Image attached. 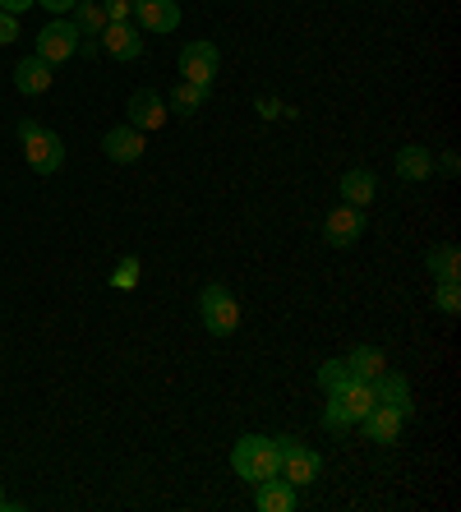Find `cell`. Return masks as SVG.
<instances>
[{
    "mask_svg": "<svg viewBox=\"0 0 461 512\" xmlns=\"http://www.w3.org/2000/svg\"><path fill=\"white\" fill-rule=\"evenodd\" d=\"M217 65H222V56H217L213 42H190V47L180 51V74H185V84L213 88Z\"/></svg>",
    "mask_w": 461,
    "mask_h": 512,
    "instance_id": "6",
    "label": "cell"
},
{
    "mask_svg": "<svg viewBox=\"0 0 461 512\" xmlns=\"http://www.w3.org/2000/svg\"><path fill=\"white\" fill-rule=\"evenodd\" d=\"M429 273H434L438 282H457V273H461L457 245H438V250H429Z\"/></svg>",
    "mask_w": 461,
    "mask_h": 512,
    "instance_id": "20",
    "label": "cell"
},
{
    "mask_svg": "<svg viewBox=\"0 0 461 512\" xmlns=\"http://www.w3.org/2000/svg\"><path fill=\"white\" fill-rule=\"evenodd\" d=\"M351 383V370H346V360H323V370H319V388L328 397H337Z\"/></svg>",
    "mask_w": 461,
    "mask_h": 512,
    "instance_id": "21",
    "label": "cell"
},
{
    "mask_svg": "<svg viewBox=\"0 0 461 512\" xmlns=\"http://www.w3.org/2000/svg\"><path fill=\"white\" fill-rule=\"evenodd\" d=\"M374 194H379V185H374V171H346V176H342V199L351 203V208H365Z\"/></svg>",
    "mask_w": 461,
    "mask_h": 512,
    "instance_id": "19",
    "label": "cell"
},
{
    "mask_svg": "<svg viewBox=\"0 0 461 512\" xmlns=\"http://www.w3.org/2000/svg\"><path fill=\"white\" fill-rule=\"evenodd\" d=\"M74 28H79V37L83 33H102V28H107V14H102V5H88V0H79V5H74Z\"/></svg>",
    "mask_w": 461,
    "mask_h": 512,
    "instance_id": "23",
    "label": "cell"
},
{
    "mask_svg": "<svg viewBox=\"0 0 461 512\" xmlns=\"http://www.w3.org/2000/svg\"><path fill=\"white\" fill-rule=\"evenodd\" d=\"M97 37H102V51L116 60H139V51H143V37L134 24H107Z\"/></svg>",
    "mask_w": 461,
    "mask_h": 512,
    "instance_id": "10",
    "label": "cell"
},
{
    "mask_svg": "<svg viewBox=\"0 0 461 512\" xmlns=\"http://www.w3.org/2000/svg\"><path fill=\"white\" fill-rule=\"evenodd\" d=\"M203 97H208V88H199V84H185V79H180V84H176V93H171V107H176L180 116H194V111L203 107Z\"/></svg>",
    "mask_w": 461,
    "mask_h": 512,
    "instance_id": "22",
    "label": "cell"
},
{
    "mask_svg": "<svg viewBox=\"0 0 461 512\" xmlns=\"http://www.w3.org/2000/svg\"><path fill=\"white\" fill-rule=\"evenodd\" d=\"M337 402L346 406V416H351V425H360V420L369 416V411H374V406H379V397H374V383H365V379H351L342 388V393H337Z\"/></svg>",
    "mask_w": 461,
    "mask_h": 512,
    "instance_id": "16",
    "label": "cell"
},
{
    "mask_svg": "<svg viewBox=\"0 0 461 512\" xmlns=\"http://www.w3.org/2000/svg\"><path fill=\"white\" fill-rule=\"evenodd\" d=\"M102 153H107L111 162H139L143 134L134 130V125H116V130H107V139H102Z\"/></svg>",
    "mask_w": 461,
    "mask_h": 512,
    "instance_id": "13",
    "label": "cell"
},
{
    "mask_svg": "<svg viewBox=\"0 0 461 512\" xmlns=\"http://www.w3.org/2000/svg\"><path fill=\"white\" fill-rule=\"evenodd\" d=\"M402 420L406 416H397L392 406H374V411L360 420V429H365L369 443H397V439H402Z\"/></svg>",
    "mask_w": 461,
    "mask_h": 512,
    "instance_id": "14",
    "label": "cell"
},
{
    "mask_svg": "<svg viewBox=\"0 0 461 512\" xmlns=\"http://www.w3.org/2000/svg\"><path fill=\"white\" fill-rule=\"evenodd\" d=\"M277 453H282V471H277V476H282L286 485L305 489V485H314V480L323 476V457L314 453L309 443H300V439H277Z\"/></svg>",
    "mask_w": 461,
    "mask_h": 512,
    "instance_id": "4",
    "label": "cell"
},
{
    "mask_svg": "<svg viewBox=\"0 0 461 512\" xmlns=\"http://www.w3.org/2000/svg\"><path fill=\"white\" fill-rule=\"evenodd\" d=\"M74 51H79V28L70 19H56V24H47L37 33V56L47 60V65H65Z\"/></svg>",
    "mask_w": 461,
    "mask_h": 512,
    "instance_id": "5",
    "label": "cell"
},
{
    "mask_svg": "<svg viewBox=\"0 0 461 512\" xmlns=\"http://www.w3.org/2000/svg\"><path fill=\"white\" fill-rule=\"evenodd\" d=\"M130 125L139 134H153L166 125V102L153 93V88H139V93L130 97Z\"/></svg>",
    "mask_w": 461,
    "mask_h": 512,
    "instance_id": "8",
    "label": "cell"
},
{
    "mask_svg": "<svg viewBox=\"0 0 461 512\" xmlns=\"http://www.w3.org/2000/svg\"><path fill=\"white\" fill-rule=\"evenodd\" d=\"M231 466H236V476L249 480V485H259V480H272L282 471V453H277V439L268 434H245L236 443V453H231Z\"/></svg>",
    "mask_w": 461,
    "mask_h": 512,
    "instance_id": "1",
    "label": "cell"
},
{
    "mask_svg": "<svg viewBox=\"0 0 461 512\" xmlns=\"http://www.w3.org/2000/svg\"><path fill=\"white\" fill-rule=\"evenodd\" d=\"M19 143H24V157L37 176H51V171H60V162H65L60 134L47 130V125H37V120H19Z\"/></svg>",
    "mask_w": 461,
    "mask_h": 512,
    "instance_id": "2",
    "label": "cell"
},
{
    "mask_svg": "<svg viewBox=\"0 0 461 512\" xmlns=\"http://www.w3.org/2000/svg\"><path fill=\"white\" fill-rule=\"evenodd\" d=\"M360 231H365V213L360 208H337V213L323 222V236H328V245H337V250H346V245H355L360 240Z\"/></svg>",
    "mask_w": 461,
    "mask_h": 512,
    "instance_id": "9",
    "label": "cell"
},
{
    "mask_svg": "<svg viewBox=\"0 0 461 512\" xmlns=\"http://www.w3.org/2000/svg\"><path fill=\"white\" fill-rule=\"evenodd\" d=\"M259 494H254V503H259V512H291L296 508V485H286L282 476L272 480H259Z\"/></svg>",
    "mask_w": 461,
    "mask_h": 512,
    "instance_id": "15",
    "label": "cell"
},
{
    "mask_svg": "<svg viewBox=\"0 0 461 512\" xmlns=\"http://www.w3.org/2000/svg\"><path fill=\"white\" fill-rule=\"evenodd\" d=\"M374 397H379V406H392L397 416L411 411V383H406V374H397V370H383L379 379H374Z\"/></svg>",
    "mask_w": 461,
    "mask_h": 512,
    "instance_id": "12",
    "label": "cell"
},
{
    "mask_svg": "<svg viewBox=\"0 0 461 512\" xmlns=\"http://www.w3.org/2000/svg\"><path fill=\"white\" fill-rule=\"evenodd\" d=\"M134 282H139V259H125L116 268V286H134Z\"/></svg>",
    "mask_w": 461,
    "mask_h": 512,
    "instance_id": "28",
    "label": "cell"
},
{
    "mask_svg": "<svg viewBox=\"0 0 461 512\" xmlns=\"http://www.w3.org/2000/svg\"><path fill=\"white\" fill-rule=\"evenodd\" d=\"M323 425H328L332 434H342V429H351V416H346V406L337 402V397H328V406H323Z\"/></svg>",
    "mask_w": 461,
    "mask_h": 512,
    "instance_id": "24",
    "label": "cell"
},
{
    "mask_svg": "<svg viewBox=\"0 0 461 512\" xmlns=\"http://www.w3.org/2000/svg\"><path fill=\"white\" fill-rule=\"evenodd\" d=\"M14 37H19V14H5V10H0V47H10Z\"/></svg>",
    "mask_w": 461,
    "mask_h": 512,
    "instance_id": "27",
    "label": "cell"
},
{
    "mask_svg": "<svg viewBox=\"0 0 461 512\" xmlns=\"http://www.w3.org/2000/svg\"><path fill=\"white\" fill-rule=\"evenodd\" d=\"M429 171H434V162H429V148H420V143H406V148H397V176H406L411 185H420V180H429Z\"/></svg>",
    "mask_w": 461,
    "mask_h": 512,
    "instance_id": "18",
    "label": "cell"
},
{
    "mask_svg": "<svg viewBox=\"0 0 461 512\" xmlns=\"http://www.w3.org/2000/svg\"><path fill=\"white\" fill-rule=\"evenodd\" d=\"M346 370H351V379H365L374 383L383 370H388V360H383L379 346H355L351 356H346Z\"/></svg>",
    "mask_w": 461,
    "mask_h": 512,
    "instance_id": "17",
    "label": "cell"
},
{
    "mask_svg": "<svg viewBox=\"0 0 461 512\" xmlns=\"http://www.w3.org/2000/svg\"><path fill=\"white\" fill-rule=\"evenodd\" d=\"M28 5H33V0H0V10H5V14H24Z\"/></svg>",
    "mask_w": 461,
    "mask_h": 512,
    "instance_id": "30",
    "label": "cell"
},
{
    "mask_svg": "<svg viewBox=\"0 0 461 512\" xmlns=\"http://www.w3.org/2000/svg\"><path fill=\"white\" fill-rule=\"evenodd\" d=\"M434 305H438L443 314H457V310H461V291H457V282H438Z\"/></svg>",
    "mask_w": 461,
    "mask_h": 512,
    "instance_id": "25",
    "label": "cell"
},
{
    "mask_svg": "<svg viewBox=\"0 0 461 512\" xmlns=\"http://www.w3.org/2000/svg\"><path fill=\"white\" fill-rule=\"evenodd\" d=\"M33 5H47L51 14H70L74 5H79V0H33Z\"/></svg>",
    "mask_w": 461,
    "mask_h": 512,
    "instance_id": "29",
    "label": "cell"
},
{
    "mask_svg": "<svg viewBox=\"0 0 461 512\" xmlns=\"http://www.w3.org/2000/svg\"><path fill=\"white\" fill-rule=\"evenodd\" d=\"M139 28L148 33H176L180 24V5L176 0H134V14H130Z\"/></svg>",
    "mask_w": 461,
    "mask_h": 512,
    "instance_id": "7",
    "label": "cell"
},
{
    "mask_svg": "<svg viewBox=\"0 0 461 512\" xmlns=\"http://www.w3.org/2000/svg\"><path fill=\"white\" fill-rule=\"evenodd\" d=\"M199 319H203V328L213 337H231L240 328V305H236V296L226 291V286H203V296H199Z\"/></svg>",
    "mask_w": 461,
    "mask_h": 512,
    "instance_id": "3",
    "label": "cell"
},
{
    "mask_svg": "<svg viewBox=\"0 0 461 512\" xmlns=\"http://www.w3.org/2000/svg\"><path fill=\"white\" fill-rule=\"evenodd\" d=\"M51 79H56V74H51V65L42 56H28V60L14 65V88H19L24 97H42L51 88Z\"/></svg>",
    "mask_w": 461,
    "mask_h": 512,
    "instance_id": "11",
    "label": "cell"
},
{
    "mask_svg": "<svg viewBox=\"0 0 461 512\" xmlns=\"http://www.w3.org/2000/svg\"><path fill=\"white\" fill-rule=\"evenodd\" d=\"M102 14H107V24H130L134 0H107V5H102Z\"/></svg>",
    "mask_w": 461,
    "mask_h": 512,
    "instance_id": "26",
    "label": "cell"
}]
</instances>
